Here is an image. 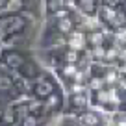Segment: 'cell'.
<instances>
[{"label": "cell", "mask_w": 126, "mask_h": 126, "mask_svg": "<svg viewBox=\"0 0 126 126\" xmlns=\"http://www.w3.org/2000/svg\"><path fill=\"white\" fill-rule=\"evenodd\" d=\"M22 117V110H20V102L11 104V106L0 110V126H17Z\"/></svg>", "instance_id": "obj_8"}, {"label": "cell", "mask_w": 126, "mask_h": 126, "mask_svg": "<svg viewBox=\"0 0 126 126\" xmlns=\"http://www.w3.org/2000/svg\"><path fill=\"white\" fill-rule=\"evenodd\" d=\"M71 0H45V20L48 19H58L72 13Z\"/></svg>", "instance_id": "obj_6"}, {"label": "cell", "mask_w": 126, "mask_h": 126, "mask_svg": "<svg viewBox=\"0 0 126 126\" xmlns=\"http://www.w3.org/2000/svg\"><path fill=\"white\" fill-rule=\"evenodd\" d=\"M71 6L83 20H96L102 0H71Z\"/></svg>", "instance_id": "obj_5"}, {"label": "cell", "mask_w": 126, "mask_h": 126, "mask_svg": "<svg viewBox=\"0 0 126 126\" xmlns=\"http://www.w3.org/2000/svg\"><path fill=\"white\" fill-rule=\"evenodd\" d=\"M41 26L43 22L35 20L26 13L0 15V43L2 47L37 50Z\"/></svg>", "instance_id": "obj_1"}, {"label": "cell", "mask_w": 126, "mask_h": 126, "mask_svg": "<svg viewBox=\"0 0 126 126\" xmlns=\"http://www.w3.org/2000/svg\"><path fill=\"white\" fill-rule=\"evenodd\" d=\"M54 122L56 119H50V117H37V115L22 113L17 126H54Z\"/></svg>", "instance_id": "obj_9"}, {"label": "cell", "mask_w": 126, "mask_h": 126, "mask_svg": "<svg viewBox=\"0 0 126 126\" xmlns=\"http://www.w3.org/2000/svg\"><path fill=\"white\" fill-rule=\"evenodd\" d=\"M119 8L126 11V0H119Z\"/></svg>", "instance_id": "obj_11"}, {"label": "cell", "mask_w": 126, "mask_h": 126, "mask_svg": "<svg viewBox=\"0 0 126 126\" xmlns=\"http://www.w3.org/2000/svg\"><path fill=\"white\" fill-rule=\"evenodd\" d=\"M61 89H65V87H63V83L59 82V78L52 71H48V69H47V71H45L35 82L32 83L30 98H37V100H43V102H45L48 96L56 94L58 91H61Z\"/></svg>", "instance_id": "obj_3"}, {"label": "cell", "mask_w": 126, "mask_h": 126, "mask_svg": "<svg viewBox=\"0 0 126 126\" xmlns=\"http://www.w3.org/2000/svg\"><path fill=\"white\" fill-rule=\"evenodd\" d=\"M78 121L82 122V126H110L111 115L104 113V111H100V110L91 108V110H87L83 115H80Z\"/></svg>", "instance_id": "obj_7"}, {"label": "cell", "mask_w": 126, "mask_h": 126, "mask_svg": "<svg viewBox=\"0 0 126 126\" xmlns=\"http://www.w3.org/2000/svg\"><path fill=\"white\" fill-rule=\"evenodd\" d=\"M0 50H2V43H0Z\"/></svg>", "instance_id": "obj_12"}, {"label": "cell", "mask_w": 126, "mask_h": 126, "mask_svg": "<svg viewBox=\"0 0 126 126\" xmlns=\"http://www.w3.org/2000/svg\"><path fill=\"white\" fill-rule=\"evenodd\" d=\"M54 126H82V122L78 121V117H69V115H63V117L56 119Z\"/></svg>", "instance_id": "obj_10"}, {"label": "cell", "mask_w": 126, "mask_h": 126, "mask_svg": "<svg viewBox=\"0 0 126 126\" xmlns=\"http://www.w3.org/2000/svg\"><path fill=\"white\" fill-rule=\"evenodd\" d=\"M37 56V50H26V48H13L2 47L0 50V67L19 76L28 63Z\"/></svg>", "instance_id": "obj_2"}, {"label": "cell", "mask_w": 126, "mask_h": 126, "mask_svg": "<svg viewBox=\"0 0 126 126\" xmlns=\"http://www.w3.org/2000/svg\"><path fill=\"white\" fill-rule=\"evenodd\" d=\"M87 110H91V94L89 89L78 91V93H67V104H65V113L69 117H80Z\"/></svg>", "instance_id": "obj_4"}]
</instances>
